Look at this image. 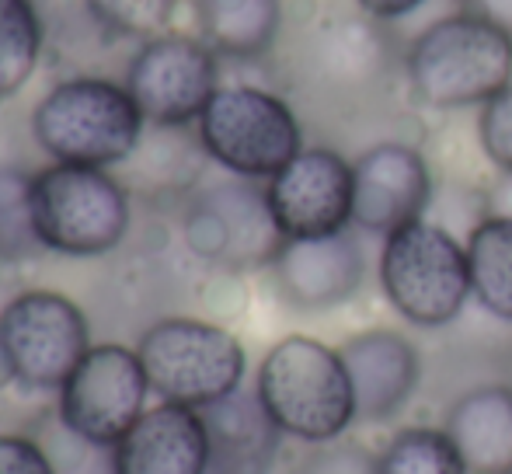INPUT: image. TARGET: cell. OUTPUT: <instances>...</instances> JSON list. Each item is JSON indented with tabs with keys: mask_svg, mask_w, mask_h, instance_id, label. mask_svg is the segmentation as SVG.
I'll use <instances>...</instances> for the list:
<instances>
[{
	"mask_svg": "<svg viewBox=\"0 0 512 474\" xmlns=\"http://www.w3.org/2000/svg\"><path fill=\"white\" fill-rule=\"evenodd\" d=\"M460 4H464V11L478 14V18L506 28L512 35V0H460Z\"/></svg>",
	"mask_w": 512,
	"mask_h": 474,
	"instance_id": "30",
	"label": "cell"
},
{
	"mask_svg": "<svg viewBox=\"0 0 512 474\" xmlns=\"http://www.w3.org/2000/svg\"><path fill=\"white\" fill-rule=\"evenodd\" d=\"M478 143L485 157L509 175L512 171V84L502 88L492 102L481 105L478 112Z\"/></svg>",
	"mask_w": 512,
	"mask_h": 474,
	"instance_id": "27",
	"label": "cell"
},
{
	"mask_svg": "<svg viewBox=\"0 0 512 474\" xmlns=\"http://www.w3.org/2000/svg\"><path fill=\"white\" fill-rule=\"evenodd\" d=\"M196 126L209 161L248 182H269L304 150V129L286 98L251 84L216 91Z\"/></svg>",
	"mask_w": 512,
	"mask_h": 474,
	"instance_id": "7",
	"label": "cell"
},
{
	"mask_svg": "<svg viewBox=\"0 0 512 474\" xmlns=\"http://www.w3.org/2000/svg\"><path fill=\"white\" fill-rule=\"evenodd\" d=\"M126 88L147 126L185 129L199 122L209 98L220 91V63L196 35L164 32L136 49Z\"/></svg>",
	"mask_w": 512,
	"mask_h": 474,
	"instance_id": "11",
	"label": "cell"
},
{
	"mask_svg": "<svg viewBox=\"0 0 512 474\" xmlns=\"http://www.w3.org/2000/svg\"><path fill=\"white\" fill-rule=\"evenodd\" d=\"M436 199L432 168L405 140H380L352 161V227L387 237L425 220Z\"/></svg>",
	"mask_w": 512,
	"mask_h": 474,
	"instance_id": "12",
	"label": "cell"
},
{
	"mask_svg": "<svg viewBox=\"0 0 512 474\" xmlns=\"http://www.w3.org/2000/svg\"><path fill=\"white\" fill-rule=\"evenodd\" d=\"M0 474H56V464L32 436L0 433Z\"/></svg>",
	"mask_w": 512,
	"mask_h": 474,
	"instance_id": "28",
	"label": "cell"
},
{
	"mask_svg": "<svg viewBox=\"0 0 512 474\" xmlns=\"http://www.w3.org/2000/svg\"><path fill=\"white\" fill-rule=\"evenodd\" d=\"M203 42L216 56L258 60L272 49L283 28L279 0H196Z\"/></svg>",
	"mask_w": 512,
	"mask_h": 474,
	"instance_id": "19",
	"label": "cell"
},
{
	"mask_svg": "<svg viewBox=\"0 0 512 474\" xmlns=\"http://www.w3.org/2000/svg\"><path fill=\"white\" fill-rule=\"evenodd\" d=\"M32 231L39 248L67 258L108 255L129 234L133 206L126 185L105 168L49 164L28 185Z\"/></svg>",
	"mask_w": 512,
	"mask_h": 474,
	"instance_id": "5",
	"label": "cell"
},
{
	"mask_svg": "<svg viewBox=\"0 0 512 474\" xmlns=\"http://www.w3.org/2000/svg\"><path fill=\"white\" fill-rule=\"evenodd\" d=\"M269 269L279 297L293 311L321 314L349 304L363 290L370 262H366L359 231L349 227L342 234L286 241Z\"/></svg>",
	"mask_w": 512,
	"mask_h": 474,
	"instance_id": "14",
	"label": "cell"
},
{
	"mask_svg": "<svg viewBox=\"0 0 512 474\" xmlns=\"http://www.w3.org/2000/svg\"><path fill=\"white\" fill-rule=\"evenodd\" d=\"M405 74L425 109H481L512 84V35L471 11L446 14L411 39Z\"/></svg>",
	"mask_w": 512,
	"mask_h": 474,
	"instance_id": "1",
	"label": "cell"
},
{
	"mask_svg": "<svg viewBox=\"0 0 512 474\" xmlns=\"http://www.w3.org/2000/svg\"><path fill=\"white\" fill-rule=\"evenodd\" d=\"M140 105L126 84L105 77H70L49 88L32 112V133L56 164L115 168L143 143Z\"/></svg>",
	"mask_w": 512,
	"mask_h": 474,
	"instance_id": "3",
	"label": "cell"
},
{
	"mask_svg": "<svg viewBox=\"0 0 512 474\" xmlns=\"http://www.w3.org/2000/svg\"><path fill=\"white\" fill-rule=\"evenodd\" d=\"M56 394L60 426L91 447L112 450L147 412L150 380L136 349L105 342L88 349Z\"/></svg>",
	"mask_w": 512,
	"mask_h": 474,
	"instance_id": "10",
	"label": "cell"
},
{
	"mask_svg": "<svg viewBox=\"0 0 512 474\" xmlns=\"http://www.w3.org/2000/svg\"><path fill=\"white\" fill-rule=\"evenodd\" d=\"M28 185H32V178L11 168L0 171V255L4 258H21L39 244L32 231Z\"/></svg>",
	"mask_w": 512,
	"mask_h": 474,
	"instance_id": "25",
	"label": "cell"
},
{
	"mask_svg": "<svg viewBox=\"0 0 512 474\" xmlns=\"http://www.w3.org/2000/svg\"><path fill=\"white\" fill-rule=\"evenodd\" d=\"M356 4L363 7V14H370L377 21H398L408 18L411 11H418L425 0H356Z\"/></svg>",
	"mask_w": 512,
	"mask_h": 474,
	"instance_id": "29",
	"label": "cell"
},
{
	"mask_svg": "<svg viewBox=\"0 0 512 474\" xmlns=\"http://www.w3.org/2000/svg\"><path fill=\"white\" fill-rule=\"evenodd\" d=\"M380 474H467L443 426H408L380 450Z\"/></svg>",
	"mask_w": 512,
	"mask_h": 474,
	"instance_id": "23",
	"label": "cell"
},
{
	"mask_svg": "<svg viewBox=\"0 0 512 474\" xmlns=\"http://www.w3.org/2000/svg\"><path fill=\"white\" fill-rule=\"evenodd\" d=\"M88 349V318L63 293L28 290L0 311V363L21 387L60 391Z\"/></svg>",
	"mask_w": 512,
	"mask_h": 474,
	"instance_id": "8",
	"label": "cell"
},
{
	"mask_svg": "<svg viewBox=\"0 0 512 474\" xmlns=\"http://www.w3.org/2000/svg\"><path fill=\"white\" fill-rule=\"evenodd\" d=\"M290 474H380V457L356 440H331L307 447Z\"/></svg>",
	"mask_w": 512,
	"mask_h": 474,
	"instance_id": "26",
	"label": "cell"
},
{
	"mask_svg": "<svg viewBox=\"0 0 512 474\" xmlns=\"http://www.w3.org/2000/svg\"><path fill=\"white\" fill-rule=\"evenodd\" d=\"M377 279L398 318L436 332L453 325L471 300L467 244L439 220H415L384 237Z\"/></svg>",
	"mask_w": 512,
	"mask_h": 474,
	"instance_id": "4",
	"label": "cell"
},
{
	"mask_svg": "<svg viewBox=\"0 0 512 474\" xmlns=\"http://www.w3.org/2000/svg\"><path fill=\"white\" fill-rule=\"evenodd\" d=\"M42 53V21L32 0H0V102L32 81Z\"/></svg>",
	"mask_w": 512,
	"mask_h": 474,
	"instance_id": "22",
	"label": "cell"
},
{
	"mask_svg": "<svg viewBox=\"0 0 512 474\" xmlns=\"http://www.w3.org/2000/svg\"><path fill=\"white\" fill-rule=\"evenodd\" d=\"M206 422V474H272L283 454V429L251 391H234L216 405L199 408Z\"/></svg>",
	"mask_w": 512,
	"mask_h": 474,
	"instance_id": "17",
	"label": "cell"
},
{
	"mask_svg": "<svg viewBox=\"0 0 512 474\" xmlns=\"http://www.w3.org/2000/svg\"><path fill=\"white\" fill-rule=\"evenodd\" d=\"M84 7L105 32L147 42L168 32L178 0H84Z\"/></svg>",
	"mask_w": 512,
	"mask_h": 474,
	"instance_id": "24",
	"label": "cell"
},
{
	"mask_svg": "<svg viewBox=\"0 0 512 474\" xmlns=\"http://www.w3.org/2000/svg\"><path fill=\"white\" fill-rule=\"evenodd\" d=\"M182 234L192 255L230 272L265 269L286 244L265 189L234 175L192 192Z\"/></svg>",
	"mask_w": 512,
	"mask_h": 474,
	"instance_id": "9",
	"label": "cell"
},
{
	"mask_svg": "<svg viewBox=\"0 0 512 474\" xmlns=\"http://www.w3.org/2000/svg\"><path fill=\"white\" fill-rule=\"evenodd\" d=\"M209 440L199 408L157 401L112 447L115 474H206Z\"/></svg>",
	"mask_w": 512,
	"mask_h": 474,
	"instance_id": "16",
	"label": "cell"
},
{
	"mask_svg": "<svg viewBox=\"0 0 512 474\" xmlns=\"http://www.w3.org/2000/svg\"><path fill=\"white\" fill-rule=\"evenodd\" d=\"M509 384H512V356H509Z\"/></svg>",
	"mask_w": 512,
	"mask_h": 474,
	"instance_id": "32",
	"label": "cell"
},
{
	"mask_svg": "<svg viewBox=\"0 0 512 474\" xmlns=\"http://www.w3.org/2000/svg\"><path fill=\"white\" fill-rule=\"evenodd\" d=\"M140 363L161 401L206 408L241 391L248 353L230 328L203 318H161L140 335Z\"/></svg>",
	"mask_w": 512,
	"mask_h": 474,
	"instance_id": "6",
	"label": "cell"
},
{
	"mask_svg": "<svg viewBox=\"0 0 512 474\" xmlns=\"http://www.w3.org/2000/svg\"><path fill=\"white\" fill-rule=\"evenodd\" d=\"M471 300L495 321L512 325V217L485 213L467 231Z\"/></svg>",
	"mask_w": 512,
	"mask_h": 474,
	"instance_id": "20",
	"label": "cell"
},
{
	"mask_svg": "<svg viewBox=\"0 0 512 474\" xmlns=\"http://www.w3.org/2000/svg\"><path fill=\"white\" fill-rule=\"evenodd\" d=\"M446 436L467 474H512V384L485 380L446 405Z\"/></svg>",
	"mask_w": 512,
	"mask_h": 474,
	"instance_id": "18",
	"label": "cell"
},
{
	"mask_svg": "<svg viewBox=\"0 0 512 474\" xmlns=\"http://www.w3.org/2000/svg\"><path fill=\"white\" fill-rule=\"evenodd\" d=\"M255 394L286 440L304 447L342 440L356 422V394L335 346L286 335L258 363Z\"/></svg>",
	"mask_w": 512,
	"mask_h": 474,
	"instance_id": "2",
	"label": "cell"
},
{
	"mask_svg": "<svg viewBox=\"0 0 512 474\" xmlns=\"http://www.w3.org/2000/svg\"><path fill=\"white\" fill-rule=\"evenodd\" d=\"M485 213H495V217H512V171L502 175L499 182L492 185L485 199Z\"/></svg>",
	"mask_w": 512,
	"mask_h": 474,
	"instance_id": "31",
	"label": "cell"
},
{
	"mask_svg": "<svg viewBox=\"0 0 512 474\" xmlns=\"http://www.w3.org/2000/svg\"><path fill=\"white\" fill-rule=\"evenodd\" d=\"M384 56V35L373 21L342 18L324 28L317 60H321V70L328 74L331 84L363 88L366 81H377V74L384 70Z\"/></svg>",
	"mask_w": 512,
	"mask_h": 474,
	"instance_id": "21",
	"label": "cell"
},
{
	"mask_svg": "<svg viewBox=\"0 0 512 474\" xmlns=\"http://www.w3.org/2000/svg\"><path fill=\"white\" fill-rule=\"evenodd\" d=\"M356 394V422L398 419L422 384V353L398 328H366L338 346Z\"/></svg>",
	"mask_w": 512,
	"mask_h": 474,
	"instance_id": "15",
	"label": "cell"
},
{
	"mask_svg": "<svg viewBox=\"0 0 512 474\" xmlns=\"http://www.w3.org/2000/svg\"><path fill=\"white\" fill-rule=\"evenodd\" d=\"M286 241L328 237L352 227V161L331 147H304L265 185Z\"/></svg>",
	"mask_w": 512,
	"mask_h": 474,
	"instance_id": "13",
	"label": "cell"
}]
</instances>
